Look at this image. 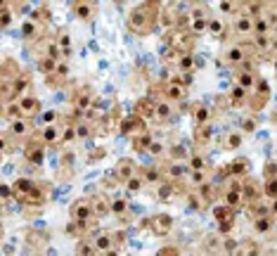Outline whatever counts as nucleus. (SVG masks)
Segmentation results:
<instances>
[{
	"instance_id": "obj_36",
	"label": "nucleus",
	"mask_w": 277,
	"mask_h": 256,
	"mask_svg": "<svg viewBox=\"0 0 277 256\" xmlns=\"http://www.w3.org/2000/svg\"><path fill=\"white\" fill-rule=\"evenodd\" d=\"M192 168H197V171H204V168H206V159L194 157V159H192Z\"/></svg>"
},
{
	"instance_id": "obj_26",
	"label": "nucleus",
	"mask_w": 277,
	"mask_h": 256,
	"mask_svg": "<svg viewBox=\"0 0 277 256\" xmlns=\"http://www.w3.org/2000/svg\"><path fill=\"white\" fill-rule=\"evenodd\" d=\"M76 254H97V247H95V242H78L76 244Z\"/></svg>"
},
{
	"instance_id": "obj_42",
	"label": "nucleus",
	"mask_w": 277,
	"mask_h": 256,
	"mask_svg": "<svg viewBox=\"0 0 277 256\" xmlns=\"http://www.w3.org/2000/svg\"><path fill=\"white\" fill-rule=\"evenodd\" d=\"M268 3H272V0H268Z\"/></svg>"
},
{
	"instance_id": "obj_12",
	"label": "nucleus",
	"mask_w": 277,
	"mask_h": 256,
	"mask_svg": "<svg viewBox=\"0 0 277 256\" xmlns=\"http://www.w3.org/2000/svg\"><path fill=\"white\" fill-rule=\"evenodd\" d=\"M43 140L48 143V145H55V143H59L62 140V128L55 124H48L45 128H43Z\"/></svg>"
},
{
	"instance_id": "obj_23",
	"label": "nucleus",
	"mask_w": 277,
	"mask_h": 256,
	"mask_svg": "<svg viewBox=\"0 0 277 256\" xmlns=\"http://www.w3.org/2000/svg\"><path fill=\"white\" fill-rule=\"evenodd\" d=\"M221 10L225 14H237L239 12V0H221Z\"/></svg>"
},
{
	"instance_id": "obj_43",
	"label": "nucleus",
	"mask_w": 277,
	"mask_h": 256,
	"mask_svg": "<svg viewBox=\"0 0 277 256\" xmlns=\"http://www.w3.org/2000/svg\"><path fill=\"white\" fill-rule=\"evenodd\" d=\"M275 67H277V64H275Z\"/></svg>"
},
{
	"instance_id": "obj_18",
	"label": "nucleus",
	"mask_w": 277,
	"mask_h": 256,
	"mask_svg": "<svg viewBox=\"0 0 277 256\" xmlns=\"http://www.w3.org/2000/svg\"><path fill=\"white\" fill-rule=\"evenodd\" d=\"M190 31H192L194 36H199V34H206L208 31V19H190Z\"/></svg>"
},
{
	"instance_id": "obj_17",
	"label": "nucleus",
	"mask_w": 277,
	"mask_h": 256,
	"mask_svg": "<svg viewBox=\"0 0 277 256\" xmlns=\"http://www.w3.org/2000/svg\"><path fill=\"white\" fill-rule=\"evenodd\" d=\"M237 86H242L244 90H251L254 86H256V76H254L251 71H242L239 78H237Z\"/></svg>"
},
{
	"instance_id": "obj_11",
	"label": "nucleus",
	"mask_w": 277,
	"mask_h": 256,
	"mask_svg": "<svg viewBox=\"0 0 277 256\" xmlns=\"http://www.w3.org/2000/svg\"><path fill=\"white\" fill-rule=\"evenodd\" d=\"M213 214H216V221H218L223 228L228 230L230 228V221H232V207H230V204H225V207H216Z\"/></svg>"
},
{
	"instance_id": "obj_15",
	"label": "nucleus",
	"mask_w": 277,
	"mask_h": 256,
	"mask_svg": "<svg viewBox=\"0 0 277 256\" xmlns=\"http://www.w3.org/2000/svg\"><path fill=\"white\" fill-rule=\"evenodd\" d=\"M175 67H178V69L180 71H194V67H197V64H194V57L190 55V52H182L180 50V57H178V62H175Z\"/></svg>"
},
{
	"instance_id": "obj_16",
	"label": "nucleus",
	"mask_w": 277,
	"mask_h": 256,
	"mask_svg": "<svg viewBox=\"0 0 277 256\" xmlns=\"http://www.w3.org/2000/svg\"><path fill=\"white\" fill-rule=\"evenodd\" d=\"M244 57H247V52H244L242 45H232V48L228 50V62H230V64H239V62H244Z\"/></svg>"
},
{
	"instance_id": "obj_29",
	"label": "nucleus",
	"mask_w": 277,
	"mask_h": 256,
	"mask_svg": "<svg viewBox=\"0 0 277 256\" xmlns=\"http://www.w3.org/2000/svg\"><path fill=\"white\" fill-rule=\"evenodd\" d=\"M242 194L244 197H249V200H256L258 197V185L256 183H247V185L242 187Z\"/></svg>"
},
{
	"instance_id": "obj_27",
	"label": "nucleus",
	"mask_w": 277,
	"mask_h": 256,
	"mask_svg": "<svg viewBox=\"0 0 277 256\" xmlns=\"http://www.w3.org/2000/svg\"><path fill=\"white\" fill-rule=\"evenodd\" d=\"M126 211H128V202H126V200H114V202H111V214L124 216Z\"/></svg>"
},
{
	"instance_id": "obj_7",
	"label": "nucleus",
	"mask_w": 277,
	"mask_h": 256,
	"mask_svg": "<svg viewBox=\"0 0 277 256\" xmlns=\"http://www.w3.org/2000/svg\"><path fill=\"white\" fill-rule=\"evenodd\" d=\"M74 12H76L81 19H93L95 3H90V0H76V3H74Z\"/></svg>"
},
{
	"instance_id": "obj_41",
	"label": "nucleus",
	"mask_w": 277,
	"mask_h": 256,
	"mask_svg": "<svg viewBox=\"0 0 277 256\" xmlns=\"http://www.w3.org/2000/svg\"><path fill=\"white\" fill-rule=\"evenodd\" d=\"M272 214H277V200H275V204H272V209H270Z\"/></svg>"
},
{
	"instance_id": "obj_1",
	"label": "nucleus",
	"mask_w": 277,
	"mask_h": 256,
	"mask_svg": "<svg viewBox=\"0 0 277 256\" xmlns=\"http://www.w3.org/2000/svg\"><path fill=\"white\" fill-rule=\"evenodd\" d=\"M71 218L78 223H90L93 216H95V211H93V202L90 200H76L74 204H71Z\"/></svg>"
},
{
	"instance_id": "obj_3",
	"label": "nucleus",
	"mask_w": 277,
	"mask_h": 256,
	"mask_svg": "<svg viewBox=\"0 0 277 256\" xmlns=\"http://www.w3.org/2000/svg\"><path fill=\"white\" fill-rule=\"evenodd\" d=\"M17 102H19V109L24 117H36L41 111V100L34 95H21V97H17Z\"/></svg>"
},
{
	"instance_id": "obj_39",
	"label": "nucleus",
	"mask_w": 277,
	"mask_h": 256,
	"mask_svg": "<svg viewBox=\"0 0 277 256\" xmlns=\"http://www.w3.org/2000/svg\"><path fill=\"white\" fill-rule=\"evenodd\" d=\"M206 119H208V111H206V109H199V111H197V121H199V124H204Z\"/></svg>"
},
{
	"instance_id": "obj_22",
	"label": "nucleus",
	"mask_w": 277,
	"mask_h": 256,
	"mask_svg": "<svg viewBox=\"0 0 277 256\" xmlns=\"http://www.w3.org/2000/svg\"><path fill=\"white\" fill-rule=\"evenodd\" d=\"M244 200V194H242V190H237V187H232L228 192V197H225V204H230V207H237L239 202Z\"/></svg>"
},
{
	"instance_id": "obj_32",
	"label": "nucleus",
	"mask_w": 277,
	"mask_h": 256,
	"mask_svg": "<svg viewBox=\"0 0 277 256\" xmlns=\"http://www.w3.org/2000/svg\"><path fill=\"white\" fill-rule=\"evenodd\" d=\"M173 197V185H161V190H159V200H171Z\"/></svg>"
},
{
	"instance_id": "obj_24",
	"label": "nucleus",
	"mask_w": 277,
	"mask_h": 256,
	"mask_svg": "<svg viewBox=\"0 0 277 256\" xmlns=\"http://www.w3.org/2000/svg\"><path fill=\"white\" fill-rule=\"evenodd\" d=\"M26 157H28V161H31V164H41L43 161V147H28L26 150Z\"/></svg>"
},
{
	"instance_id": "obj_21",
	"label": "nucleus",
	"mask_w": 277,
	"mask_h": 256,
	"mask_svg": "<svg viewBox=\"0 0 277 256\" xmlns=\"http://www.w3.org/2000/svg\"><path fill=\"white\" fill-rule=\"evenodd\" d=\"M223 31H225V24H223L218 17H211V19H208V34L211 36H223Z\"/></svg>"
},
{
	"instance_id": "obj_8",
	"label": "nucleus",
	"mask_w": 277,
	"mask_h": 256,
	"mask_svg": "<svg viewBox=\"0 0 277 256\" xmlns=\"http://www.w3.org/2000/svg\"><path fill=\"white\" fill-rule=\"evenodd\" d=\"M10 131H12V135H17V138H24V135H28V131H31L28 117L12 119V124H10Z\"/></svg>"
},
{
	"instance_id": "obj_4",
	"label": "nucleus",
	"mask_w": 277,
	"mask_h": 256,
	"mask_svg": "<svg viewBox=\"0 0 277 256\" xmlns=\"http://www.w3.org/2000/svg\"><path fill=\"white\" fill-rule=\"evenodd\" d=\"M90 202H93V211H95L97 218H102V216H109V214H111V202L107 200L102 192L93 194Z\"/></svg>"
},
{
	"instance_id": "obj_5",
	"label": "nucleus",
	"mask_w": 277,
	"mask_h": 256,
	"mask_svg": "<svg viewBox=\"0 0 277 256\" xmlns=\"http://www.w3.org/2000/svg\"><path fill=\"white\" fill-rule=\"evenodd\" d=\"M145 24H149L145 12H142V10H133L131 17H128V26H131L135 34H145L147 29H149V26H145Z\"/></svg>"
},
{
	"instance_id": "obj_9",
	"label": "nucleus",
	"mask_w": 277,
	"mask_h": 256,
	"mask_svg": "<svg viewBox=\"0 0 277 256\" xmlns=\"http://www.w3.org/2000/svg\"><path fill=\"white\" fill-rule=\"evenodd\" d=\"M164 90H166V97L171 102H182V100H185V86L175 83V81H168Z\"/></svg>"
},
{
	"instance_id": "obj_38",
	"label": "nucleus",
	"mask_w": 277,
	"mask_h": 256,
	"mask_svg": "<svg viewBox=\"0 0 277 256\" xmlns=\"http://www.w3.org/2000/svg\"><path fill=\"white\" fill-rule=\"evenodd\" d=\"M247 168H249V164H247V161H237L235 166H232V171H247Z\"/></svg>"
},
{
	"instance_id": "obj_25",
	"label": "nucleus",
	"mask_w": 277,
	"mask_h": 256,
	"mask_svg": "<svg viewBox=\"0 0 277 256\" xmlns=\"http://www.w3.org/2000/svg\"><path fill=\"white\" fill-rule=\"evenodd\" d=\"M190 183H192V185H197V187L206 185V173L197 171V168H194V171H190Z\"/></svg>"
},
{
	"instance_id": "obj_14",
	"label": "nucleus",
	"mask_w": 277,
	"mask_h": 256,
	"mask_svg": "<svg viewBox=\"0 0 277 256\" xmlns=\"http://www.w3.org/2000/svg\"><path fill=\"white\" fill-rule=\"evenodd\" d=\"M57 45H59V50H62L64 60H69V55H71V36H69V31H59V36H57Z\"/></svg>"
},
{
	"instance_id": "obj_34",
	"label": "nucleus",
	"mask_w": 277,
	"mask_h": 256,
	"mask_svg": "<svg viewBox=\"0 0 277 256\" xmlns=\"http://www.w3.org/2000/svg\"><path fill=\"white\" fill-rule=\"evenodd\" d=\"M10 21H12V14H10V7L3 5V26H10Z\"/></svg>"
},
{
	"instance_id": "obj_13",
	"label": "nucleus",
	"mask_w": 277,
	"mask_h": 256,
	"mask_svg": "<svg viewBox=\"0 0 277 256\" xmlns=\"http://www.w3.org/2000/svg\"><path fill=\"white\" fill-rule=\"evenodd\" d=\"M154 119H159V121H168V119H173V109H171V104H168V100H157V109H154Z\"/></svg>"
},
{
	"instance_id": "obj_10",
	"label": "nucleus",
	"mask_w": 277,
	"mask_h": 256,
	"mask_svg": "<svg viewBox=\"0 0 277 256\" xmlns=\"http://www.w3.org/2000/svg\"><path fill=\"white\" fill-rule=\"evenodd\" d=\"M93 242L97 247V254H114V242H111V235H107V233H100Z\"/></svg>"
},
{
	"instance_id": "obj_37",
	"label": "nucleus",
	"mask_w": 277,
	"mask_h": 256,
	"mask_svg": "<svg viewBox=\"0 0 277 256\" xmlns=\"http://www.w3.org/2000/svg\"><path fill=\"white\" fill-rule=\"evenodd\" d=\"M76 135H78V138H88V128H85L83 124H78L76 126Z\"/></svg>"
},
{
	"instance_id": "obj_2",
	"label": "nucleus",
	"mask_w": 277,
	"mask_h": 256,
	"mask_svg": "<svg viewBox=\"0 0 277 256\" xmlns=\"http://www.w3.org/2000/svg\"><path fill=\"white\" fill-rule=\"evenodd\" d=\"M254 26H256V19L251 17L249 12H239L235 14V21H232V29H235L237 36H251L254 34Z\"/></svg>"
},
{
	"instance_id": "obj_35",
	"label": "nucleus",
	"mask_w": 277,
	"mask_h": 256,
	"mask_svg": "<svg viewBox=\"0 0 277 256\" xmlns=\"http://www.w3.org/2000/svg\"><path fill=\"white\" fill-rule=\"evenodd\" d=\"M145 180H147V183H159V171H157V168H152V171H147Z\"/></svg>"
},
{
	"instance_id": "obj_31",
	"label": "nucleus",
	"mask_w": 277,
	"mask_h": 256,
	"mask_svg": "<svg viewBox=\"0 0 277 256\" xmlns=\"http://www.w3.org/2000/svg\"><path fill=\"white\" fill-rule=\"evenodd\" d=\"M190 19H208V10H204V7H194L192 12H190Z\"/></svg>"
},
{
	"instance_id": "obj_33",
	"label": "nucleus",
	"mask_w": 277,
	"mask_h": 256,
	"mask_svg": "<svg viewBox=\"0 0 277 256\" xmlns=\"http://www.w3.org/2000/svg\"><path fill=\"white\" fill-rule=\"evenodd\" d=\"M256 230H261V233H265V230H270V221L268 218H263V214L256 218Z\"/></svg>"
},
{
	"instance_id": "obj_30",
	"label": "nucleus",
	"mask_w": 277,
	"mask_h": 256,
	"mask_svg": "<svg viewBox=\"0 0 277 256\" xmlns=\"http://www.w3.org/2000/svg\"><path fill=\"white\" fill-rule=\"evenodd\" d=\"M126 187H128V192H138L140 187H142V180H140L138 176H133V178L126 180Z\"/></svg>"
},
{
	"instance_id": "obj_20",
	"label": "nucleus",
	"mask_w": 277,
	"mask_h": 256,
	"mask_svg": "<svg viewBox=\"0 0 277 256\" xmlns=\"http://www.w3.org/2000/svg\"><path fill=\"white\" fill-rule=\"evenodd\" d=\"M154 225H157V233H168V228L173 225V221H171V216H154Z\"/></svg>"
},
{
	"instance_id": "obj_19",
	"label": "nucleus",
	"mask_w": 277,
	"mask_h": 256,
	"mask_svg": "<svg viewBox=\"0 0 277 256\" xmlns=\"http://www.w3.org/2000/svg\"><path fill=\"white\" fill-rule=\"evenodd\" d=\"M171 81H175V83H180V86H190L192 83V71H173V74H171Z\"/></svg>"
},
{
	"instance_id": "obj_6",
	"label": "nucleus",
	"mask_w": 277,
	"mask_h": 256,
	"mask_svg": "<svg viewBox=\"0 0 277 256\" xmlns=\"http://www.w3.org/2000/svg\"><path fill=\"white\" fill-rule=\"evenodd\" d=\"M133 173H135V164H133L131 159H121V161L116 164V168H114V176H116L118 180L133 178Z\"/></svg>"
},
{
	"instance_id": "obj_28",
	"label": "nucleus",
	"mask_w": 277,
	"mask_h": 256,
	"mask_svg": "<svg viewBox=\"0 0 277 256\" xmlns=\"http://www.w3.org/2000/svg\"><path fill=\"white\" fill-rule=\"evenodd\" d=\"M268 31H270V24L263 19V17H258L256 19V26H254V34L258 36H268Z\"/></svg>"
},
{
	"instance_id": "obj_40",
	"label": "nucleus",
	"mask_w": 277,
	"mask_h": 256,
	"mask_svg": "<svg viewBox=\"0 0 277 256\" xmlns=\"http://www.w3.org/2000/svg\"><path fill=\"white\" fill-rule=\"evenodd\" d=\"M268 194H270V197H277V180L268 185Z\"/></svg>"
}]
</instances>
